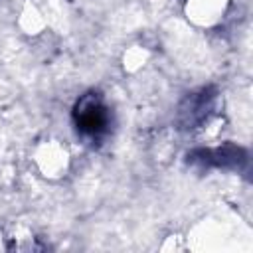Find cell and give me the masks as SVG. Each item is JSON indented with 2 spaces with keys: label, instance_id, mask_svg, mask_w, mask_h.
Listing matches in <instances>:
<instances>
[{
  "label": "cell",
  "instance_id": "6da1fadb",
  "mask_svg": "<svg viewBox=\"0 0 253 253\" xmlns=\"http://www.w3.org/2000/svg\"><path fill=\"white\" fill-rule=\"evenodd\" d=\"M73 119L77 125V130L87 136H99L107 132L109 126V109L103 105L101 97L95 93L85 95L73 111Z\"/></svg>",
  "mask_w": 253,
  "mask_h": 253
},
{
  "label": "cell",
  "instance_id": "7a4b0ae2",
  "mask_svg": "<svg viewBox=\"0 0 253 253\" xmlns=\"http://www.w3.org/2000/svg\"><path fill=\"white\" fill-rule=\"evenodd\" d=\"M210 99L211 95H208L206 89H202L200 93H192L180 107V119H184V125H196L198 121H202L204 119L202 111L210 107Z\"/></svg>",
  "mask_w": 253,
  "mask_h": 253
}]
</instances>
